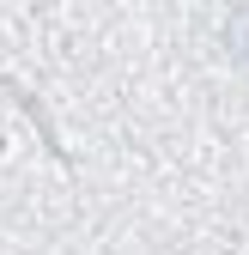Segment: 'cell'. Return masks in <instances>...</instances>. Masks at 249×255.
Listing matches in <instances>:
<instances>
[]
</instances>
